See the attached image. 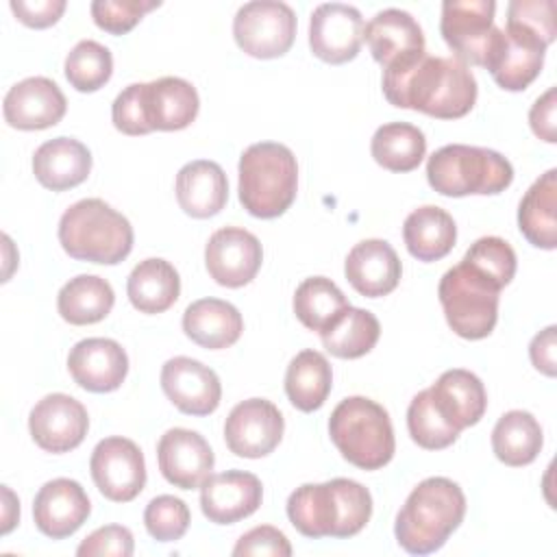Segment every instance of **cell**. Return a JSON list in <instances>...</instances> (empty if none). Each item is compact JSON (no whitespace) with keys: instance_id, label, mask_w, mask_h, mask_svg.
I'll use <instances>...</instances> for the list:
<instances>
[{"instance_id":"obj_1","label":"cell","mask_w":557,"mask_h":557,"mask_svg":"<svg viewBox=\"0 0 557 557\" xmlns=\"http://www.w3.org/2000/svg\"><path fill=\"white\" fill-rule=\"evenodd\" d=\"M381 87L389 104L437 120H457L470 113L479 91L466 63L426 52L385 67Z\"/></svg>"},{"instance_id":"obj_2","label":"cell","mask_w":557,"mask_h":557,"mask_svg":"<svg viewBox=\"0 0 557 557\" xmlns=\"http://www.w3.org/2000/svg\"><path fill=\"white\" fill-rule=\"evenodd\" d=\"M372 516L368 487L352 479L305 483L287 498V518L305 537H352Z\"/></svg>"},{"instance_id":"obj_3","label":"cell","mask_w":557,"mask_h":557,"mask_svg":"<svg viewBox=\"0 0 557 557\" xmlns=\"http://www.w3.org/2000/svg\"><path fill=\"white\" fill-rule=\"evenodd\" d=\"M463 516L466 496L461 487L446 476H429L411 490L396 513L394 535L407 553L431 555L446 544Z\"/></svg>"},{"instance_id":"obj_4","label":"cell","mask_w":557,"mask_h":557,"mask_svg":"<svg viewBox=\"0 0 557 557\" xmlns=\"http://www.w3.org/2000/svg\"><path fill=\"white\" fill-rule=\"evenodd\" d=\"M59 242L76 261L115 265L133 250V226L104 200L83 198L63 211Z\"/></svg>"},{"instance_id":"obj_5","label":"cell","mask_w":557,"mask_h":557,"mask_svg":"<svg viewBox=\"0 0 557 557\" xmlns=\"http://www.w3.org/2000/svg\"><path fill=\"white\" fill-rule=\"evenodd\" d=\"M239 202L261 220L283 215L298 189V163L294 152L276 141L248 146L239 157Z\"/></svg>"},{"instance_id":"obj_6","label":"cell","mask_w":557,"mask_h":557,"mask_svg":"<svg viewBox=\"0 0 557 557\" xmlns=\"http://www.w3.org/2000/svg\"><path fill=\"white\" fill-rule=\"evenodd\" d=\"M329 435L342 457L361 470L387 466L396 450L387 409L366 396H348L333 409Z\"/></svg>"},{"instance_id":"obj_7","label":"cell","mask_w":557,"mask_h":557,"mask_svg":"<svg viewBox=\"0 0 557 557\" xmlns=\"http://www.w3.org/2000/svg\"><path fill=\"white\" fill-rule=\"evenodd\" d=\"M426 178L437 194L448 198L494 196L511 185L513 168L496 150L448 144L429 157Z\"/></svg>"},{"instance_id":"obj_8","label":"cell","mask_w":557,"mask_h":557,"mask_svg":"<svg viewBox=\"0 0 557 557\" xmlns=\"http://www.w3.org/2000/svg\"><path fill=\"white\" fill-rule=\"evenodd\" d=\"M437 296L455 335L463 339H483L494 331L500 287L468 263L459 261L444 272Z\"/></svg>"},{"instance_id":"obj_9","label":"cell","mask_w":557,"mask_h":557,"mask_svg":"<svg viewBox=\"0 0 557 557\" xmlns=\"http://www.w3.org/2000/svg\"><path fill=\"white\" fill-rule=\"evenodd\" d=\"M233 37L248 57H283L296 37V13L278 0L246 2L233 17Z\"/></svg>"},{"instance_id":"obj_10","label":"cell","mask_w":557,"mask_h":557,"mask_svg":"<svg viewBox=\"0 0 557 557\" xmlns=\"http://www.w3.org/2000/svg\"><path fill=\"white\" fill-rule=\"evenodd\" d=\"M494 0H446L442 4L440 33L461 63L485 65L496 28Z\"/></svg>"},{"instance_id":"obj_11","label":"cell","mask_w":557,"mask_h":557,"mask_svg":"<svg viewBox=\"0 0 557 557\" xmlns=\"http://www.w3.org/2000/svg\"><path fill=\"white\" fill-rule=\"evenodd\" d=\"M89 470L100 494L113 503L137 498L146 485L144 453L128 437L100 440L91 453Z\"/></svg>"},{"instance_id":"obj_12","label":"cell","mask_w":557,"mask_h":557,"mask_svg":"<svg viewBox=\"0 0 557 557\" xmlns=\"http://www.w3.org/2000/svg\"><path fill=\"white\" fill-rule=\"evenodd\" d=\"M283 431V413L265 398H248L237 403L224 422V440L228 450L246 459L270 455L281 444Z\"/></svg>"},{"instance_id":"obj_13","label":"cell","mask_w":557,"mask_h":557,"mask_svg":"<svg viewBox=\"0 0 557 557\" xmlns=\"http://www.w3.org/2000/svg\"><path fill=\"white\" fill-rule=\"evenodd\" d=\"M89 416L83 403L70 394L44 396L28 416V431L33 442L46 453H70L87 435Z\"/></svg>"},{"instance_id":"obj_14","label":"cell","mask_w":557,"mask_h":557,"mask_svg":"<svg viewBox=\"0 0 557 557\" xmlns=\"http://www.w3.org/2000/svg\"><path fill=\"white\" fill-rule=\"evenodd\" d=\"M546 46L535 37L505 26L496 28L485 65L496 85L505 91L527 89L542 72Z\"/></svg>"},{"instance_id":"obj_15","label":"cell","mask_w":557,"mask_h":557,"mask_svg":"<svg viewBox=\"0 0 557 557\" xmlns=\"http://www.w3.org/2000/svg\"><path fill=\"white\" fill-rule=\"evenodd\" d=\"M261 261V242L242 226L218 228L205 246L207 272L222 287L248 285L257 276Z\"/></svg>"},{"instance_id":"obj_16","label":"cell","mask_w":557,"mask_h":557,"mask_svg":"<svg viewBox=\"0 0 557 557\" xmlns=\"http://www.w3.org/2000/svg\"><path fill=\"white\" fill-rule=\"evenodd\" d=\"M363 28L359 9L342 2L320 4L309 20V48L324 63L352 61L359 54Z\"/></svg>"},{"instance_id":"obj_17","label":"cell","mask_w":557,"mask_h":557,"mask_svg":"<svg viewBox=\"0 0 557 557\" xmlns=\"http://www.w3.org/2000/svg\"><path fill=\"white\" fill-rule=\"evenodd\" d=\"M161 389L187 416H209L218 409L222 385L218 374L198 359L172 357L161 368Z\"/></svg>"},{"instance_id":"obj_18","label":"cell","mask_w":557,"mask_h":557,"mask_svg":"<svg viewBox=\"0 0 557 557\" xmlns=\"http://www.w3.org/2000/svg\"><path fill=\"white\" fill-rule=\"evenodd\" d=\"M157 461L168 483L181 490H196L211 476L215 457L198 431L176 426L161 435Z\"/></svg>"},{"instance_id":"obj_19","label":"cell","mask_w":557,"mask_h":557,"mask_svg":"<svg viewBox=\"0 0 557 557\" xmlns=\"http://www.w3.org/2000/svg\"><path fill=\"white\" fill-rule=\"evenodd\" d=\"M67 100L59 85L46 76H30L15 83L2 102L4 122L20 131H41L59 124Z\"/></svg>"},{"instance_id":"obj_20","label":"cell","mask_w":557,"mask_h":557,"mask_svg":"<svg viewBox=\"0 0 557 557\" xmlns=\"http://www.w3.org/2000/svg\"><path fill=\"white\" fill-rule=\"evenodd\" d=\"M89 511L91 503L83 485L63 476L44 483L33 500L35 527L52 540H63L76 533L89 518Z\"/></svg>"},{"instance_id":"obj_21","label":"cell","mask_w":557,"mask_h":557,"mask_svg":"<svg viewBox=\"0 0 557 557\" xmlns=\"http://www.w3.org/2000/svg\"><path fill=\"white\" fill-rule=\"evenodd\" d=\"M263 498V485L252 472L226 470L200 485V509L215 524H235L252 516Z\"/></svg>"},{"instance_id":"obj_22","label":"cell","mask_w":557,"mask_h":557,"mask_svg":"<svg viewBox=\"0 0 557 557\" xmlns=\"http://www.w3.org/2000/svg\"><path fill=\"white\" fill-rule=\"evenodd\" d=\"M67 370L76 385L94 394L117 389L128 372L126 350L109 337H87L72 346Z\"/></svg>"},{"instance_id":"obj_23","label":"cell","mask_w":557,"mask_h":557,"mask_svg":"<svg viewBox=\"0 0 557 557\" xmlns=\"http://www.w3.org/2000/svg\"><path fill=\"white\" fill-rule=\"evenodd\" d=\"M372 59L385 67L424 54V35L416 17L403 9L379 11L363 28Z\"/></svg>"},{"instance_id":"obj_24","label":"cell","mask_w":557,"mask_h":557,"mask_svg":"<svg viewBox=\"0 0 557 557\" xmlns=\"http://www.w3.org/2000/svg\"><path fill=\"white\" fill-rule=\"evenodd\" d=\"M344 274L361 296L381 298L398 287L403 265L385 239H363L350 248Z\"/></svg>"},{"instance_id":"obj_25","label":"cell","mask_w":557,"mask_h":557,"mask_svg":"<svg viewBox=\"0 0 557 557\" xmlns=\"http://www.w3.org/2000/svg\"><path fill=\"white\" fill-rule=\"evenodd\" d=\"M429 394L442 418L457 431L474 426L487 407V394L481 379L463 368L442 372L429 387Z\"/></svg>"},{"instance_id":"obj_26","label":"cell","mask_w":557,"mask_h":557,"mask_svg":"<svg viewBox=\"0 0 557 557\" xmlns=\"http://www.w3.org/2000/svg\"><path fill=\"white\" fill-rule=\"evenodd\" d=\"M91 172L89 148L74 137H54L44 141L33 154L35 178L52 191H65L83 181Z\"/></svg>"},{"instance_id":"obj_27","label":"cell","mask_w":557,"mask_h":557,"mask_svg":"<svg viewBox=\"0 0 557 557\" xmlns=\"http://www.w3.org/2000/svg\"><path fill=\"white\" fill-rule=\"evenodd\" d=\"M146 120L152 131L187 128L200 109L196 87L178 76H163L144 83Z\"/></svg>"},{"instance_id":"obj_28","label":"cell","mask_w":557,"mask_h":557,"mask_svg":"<svg viewBox=\"0 0 557 557\" xmlns=\"http://www.w3.org/2000/svg\"><path fill=\"white\" fill-rule=\"evenodd\" d=\"M176 200L187 215L198 220L220 213L228 200L224 170L209 159L185 163L176 174Z\"/></svg>"},{"instance_id":"obj_29","label":"cell","mask_w":557,"mask_h":557,"mask_svg":"<svg viewBox=\"0 0 557 557\" xmlns=\"http://www.w3.org/2000/svg\"><path fill=\"white\" fill-rule=\"evenodd\" d=\"M183 331L194 344L209 350H220L239 339L244 320L235 305L220 298H200L185 309Z\"/></svg>"},{"instance_id":"obj_30","label":"cell","mask_w":557,"mask_h":557,"mask_svg":"<svg viewBox=\"0 0 557 557\" xmlns=\"http://www.w3.org/2000/svg\"><path fill=\"white\" fill-rule=\"evenodd\" d=\"M403 239L411 257L429 263L453 250L457 242V226L448 211L435 205H424L405 218Z\"/></svg>"},{"instance_id":"obj_31","label":"cell","mask_w":557,"mask_h":557,"mask_svg":"<svg viewBox=\"0 0 557 557\" xmlns=\"http://www.w3.org/2000/svg\"><path fill=\"white\" fill-rule=\"evenodd\" d=\"M557 170L544 172L522 196L518 207V228L535 248L557 246Z\"/></svg>"},{"instance_id":"obj_32","label":"cell","mask_w":557,"mask_h":557,"mask_svg":"<svg viewBox=\"0 0 557 557\" xmlns=\"http://www.w3.org/2000/svg\"><path fill=\"white\" fill-rule=\"evenodd\" d=\"M126 294L137 311L163 313L178 300V272L165 259H144L131 270L126 281Z\"/></svg>"},{"instance_id":"obj_33","label":"cell","mask_w":557,"mask_h":557,"mask_svg":"<svg viewBox=\"0 0 557 557\" xmlns=\"http://www.w3.org/2000/svg\"><path fill=\"white\" fill-rule=\"evenodd\" d=\"M113 302V287L109 285V281L96 274H78L70 278L57 296L59 315L74 326L96 324L104 320L111 313Z\"/></svg>"},{"instance_id":"obj_34","label":"cell","mask_w":557,"mask_h":557,"mask_svg":"<svg viewBox=\"0 0 557 557\" xmlns=\"http://www.w3.org/2000/svg\"><path fill=\"white\" fill-rule=\"evenodd\" d=\"M333 387V370L326 357L313 348L300 350L287 366L285 394L289 403L309 413L320 409Z\"/></svg>"},{"instance_id":"obj_35","label":"cell","mask_w":557,"mask_h":557,"mask_svg":"<svg viewBox=\"0 0 557 557\" xmlns=\"http://www.w3.org/2000/svg\"><path fill=\"white\" fill-rule=\"evenodd\" d=\"M542 444V426L529 411L511 409L494 424L492 450L505 466L520 468L531 463L540 455Z\"/></svg>"},{"instance_id":"obj_36","label":"cell","mask_w":557,"mask_h":557,"mask_svg":"<svg viewBox=\"0 0 557 557\" xmlns=\"http://www.w3.org/2000/svg\"><path fill=\"white\" fill-rule=\"evenodd\" d=\"M370 152L374 161L389 172H411L426 154V139L413 124L389 122L374 131Z\"/></svg>"},{"instance_id":"obj_37","label":"cell","mask_w":557,"mask_h":557,"mask_svg":"<svg viewBox=\"0 0 557 557\" xmlns=\"http://www.w3.org/2000/svg\"><path fill=\"white\" fill-rule=\"evenodd\" d=\"M381 335V324L374 313L359 307H348L326 331L320 333L322 346L339 359H359L368 355Z\"/></svg>"},{"instance_id":"obj_38","label":"cell","mask_w":557,"mask_h":557,"mask_svg":"<svg viewBox=\"0 0 557 557\" xmlns=\"http://www.w3.org/2000/svg\"><path fill=\"white\" fill-rule=\"evenodd\" d=\"M350 307L344 292L326 276H309L294 292V313L309 331H326Z\"/></svg>"},{"instance_id":"obj_39","label":"cell","mask_w":557,"mask_h":557,"mask_svg":"<svg viewBox=\"0 0 557 557\" xmlns=\"http://www.w3.org/2000/svg\"><path fill=\"white\" fill-rule=\"evenodd\" d=\"M111 50L94 39L78 41L65 57V78L76 91H98L111 78Z\"/></svg>"},{"instance_id":"obj_40","label":"cell","mask_w":557,"mask_h":557,"mask_svg":"<svg viewBox=\"0 0 557 557\" xmlns=\"http://www.w3.org/2000/svg\"><path fill=\"white\" fill-rule=\"evenodd\" d=\"M407 429L411 440L426 450H442L455 444L461 433L442 418L431 400L429 389H422L411 398L407 409Z\"/></svg>"},{"instance_id":"obj_41","label":"cell","mask_w":557,"mask_h":557,"mask_svg":"<svg viewBox=\"0 0 557 557\" xmlns=\"http://www.w3.org/2000/svg\"><path fill=\"white\" fill-rule=\"evenodd\" d=\"M479 274L494 281L500 289L511 283L516 274V252L503 237H481L476 239L461 259Z\"/></svg>"},{"instance_id":"obj_42","label":"cell","mask_w":557,"mask_h":557,"mask_svg":"<svg viewBox=\"0 0 557 557\" xmlns=\"http://www.w3.org/2000/svg\"><path fill=\"white\" fill-rule=\"evenodd\" d=\"M189 522H191V513H189V507L185 505V500L170 496V494H161V496L152 498L144 511L146 531L157 542L181 540L185 535Z\"/></svg>"},{"instance_id":"obj_43","label":"cell","mask_w":557,"mask_h":557,"mask_svg":"<svg viewBox=\"0 0 557 557\" xmlns=\"http://www.w3.org/2000/svg\"><path fill=\"white\" fill-rule=\"evenodd\" d=\"M507 26L518 28L544 46H550L557 35L553 0H513L507 7Z\"/></svg>"},{"instance_id":"obj_44","label":"cell","mask_w":557,"mask_h":557,"mask_svg":"<svg viewBox=\"0 0 557 557\" xmlns=\"http://www.w3.org/2000/svg\"><path fill=\"white\" fill-rule=\"evenodd\" d=\"M157 7H161L159 0H94L91 17L98 28L111 35H124Z\"/></svg>"},{"instance_id":"obj_45","label":"cell","mask_w":557,"mask_h":557,"mask_svg":"<svg viewBox=\"0 0 557 557\" xmlns=\"http://www.w3.org/2000/svg\"><path fill=\"white\" fill-rule=\"evenodd\" d=\"M113 126L124 135H148L152 133L146 120L144 104V83H133L117 94L111 107Z\"/></svg>"},{"instance_id":"obj_46","label":"cell","mask_w":557,"mask_h":557,"mask_svg":"<svg viewBox=\"0 0 557 557\" xmlns=\"http://www.w3.org/2000/svg\"><path fill=\"white\" fill-rule=\"evenodd\" d=\"M135 548L133 533L122 524H107L96 529L91 535H87L78 548V557H131Z\"/></svg>"},{"instance_id":"obj_47","label":"cell","mask_w":557,"mask_h":557,"mask_svg":"<svg viewBox=\"0 0 557 557\" xmlns=\"http://www.w3.org/2000/svg\"><path fill=\"white\" fill-rule=\"evenodd\" d=\"M235 557H244V555H272V557H289L292 555V544L285 537L283 531H278L276 527L270 524H261L250 529L248 533H244L235 548H233Z\"/></svg>"},{"instance_id":"obj_48","label":"cell","mask_w":557,"mask_h":557,"mask_svg":"<svg viewBox=\"0 0 557 557\" xmlns=\"http://www.w3.org/2000/svg\"><path fill=\"white\" fill-rule=\"evenodd\" d=\"M13 15L30 28H48L59 22L65 11V0H11Z\"/></svg>"},{"instance_id":"obj_49","label":"cell","mask_w":557,"mask_h":557,"mask_svg":"<svg viewBox=\"0 0 557 557\" xmlns=\"http://www.w3.org/2000/svg\"><path fill=\"white\" fill-rule=\"evenodd\" d=\"M555 111H557V89L550 87L546 89L531 107L529 111V124L535 137L555 144L557 141V131H555Z\"/></svg>"},{"instance_id":"obj_50","label":"cell","mask_w":557,"mask_h":557,"mask_svg":"<svg viewBox=\"0 0 557 557\" xmlns=\"http://www.w3.org/2000/svg\"><path fill=\"white\" fill-rule=\"evenodd\" d=\"M555 335H557V326L550 324L544 331H540L531 344H529V357L531 363L535 366V370H540L546 376H555L557 372V361H555Z\"/></svg>"},{"instance_id":"obj_51","label":"cell","mask_w":557,"mask_h":557,"mask_svg":"<svg viewBox=\"0 0 557 557\" xmlns=\"http://www.w3.org/2000/svg\"><path fill=\"white\" fill-rule=\"evenodd\" d=\"M2 494H4V505H7V509H4V527H2V533H9V531L13 529V524H15V520L20 518V503L15 500L13 492H11L7 485H2Z\"/></svg>"}]
</instances>
